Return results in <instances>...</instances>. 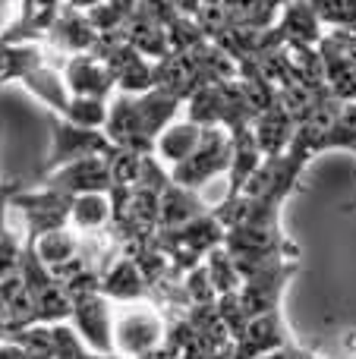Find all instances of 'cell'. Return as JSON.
Here are the masks:
<instances>
[{
    "instance_id": "4",
    "label": "cell",
    "mask_w": 356,
    "mask_h": 359,
    "mask_svg": "<svg viewBox=\"0 0 356 359\" xmlns=\"http://www.w3.org/2000/svg\"><path fill=\"white\" fill-rule=\"evenodd\" d=\"M73 293V312H69V328L76 331L82 344L92 353L114 356V299L101 293V287H79Z\"/></svg>"
},
{
    "instance_id": "7",
    "label": "cell",
    "mask_w": 356,
    "mask_h": 359,
    "mask_svg": "<svg viewBox=\"0 0 356 359\" xmlns=\"http://www.w3.org/2000/svg\"><path fill=\"white\" fill-rule=\"evenodd\" d=\"M63 82H67L73 98H98V101H111L117 95V82L114 73L95 50L88 54H73L63 57Z\"/></svg>"
},
{
    "instance_id": "19",
    "label": "cell",
    "mask_w": 356,
    "mask_h": 359,
    "mask_svg": "<svg viewBox=\"0 0 356 359\" xmlns=\"http://www.w3.org/2000/svg\"><path fill=\"white\" fill-rule=\"evenodd\" d=\"M353 151H356V149H353Z\"/></svg>"
},
{
    "instance_id": "2",
    "label": "cell",
    "mask_w": 356,
    "mask_h": 359,
    "mask_svg": "<svg viewBox=\"0 0 356 359\" xmlns=\"http://www.w3.org/2000/svg\"><path fill=\"white\" fill-rule=\"evenodd\" d=\"M114 356L117 359H151L170 341V328L155 299L114 303Z\"/></svg>"
},
{
    "instance_id": "3",
    "label": "cell",
    "mask_w": 356,
    "mask_h": 359,
    "mask_svg": "<svg viewBox=\"0 0 356 359\" xmlns=\"http://www.w3.org/2000/svg\"><path fill=\"white\" fill-rule=\"evenodd\" d=\"M233 164V133L224 126H208L202 145L180 164V168L170 170V180L183 189H205L214 180H224L231 174Z\"/></svg>"
},
{
    "instance_id": "1",
    "label": "cell",
    "mask_w": 356,
    "mask_h": 359,
    "mask_svg": "<svg viewBox=\"0 0 356 359\" xmlns=\"http://www.w3.org/2000/svg\"><path fill=\"white\" fill-rule=\"evenodd\" d=\"M183 107H186V101L170 95L167 88H151V92L142 95L117 92L107 101L104 136L117 149L136 151V155H151L158 136L180 117Z\"/></svg>"
},
{
    "instance_id": "15",
    "label": "cell",
    "mask_w": 356,
    "mask_h": 359,
    "mask_svg": "<svg viewBox=\"0 0 356 359\" xmlns=\"http://www.w3.org/2000/svg\"><path fill=\"white\" fill-rule=\"evenodd\" d=\"M0 359H32V350L16 334H10L0 341Z\"/></svg>"
},
{
    "instance_id": "10",
    "label": "cell",
    "mask_w": 356,
    "mask_h": 359,
    "mask_svg": "<svg viewBox=\"0 0 356 359\" xmlns=\"http://www.w3.org/2000/svg\"><path fill=\"white\" fill-rule=\"evenodd\" d=\"M205 130H208L205 123H196L193 117L180 114V117H177L174 123H170L167 130L158 136L155 151H151V155H155L167 170L180 168V164L186 161V158L202 145V139H205Z\"/></svg>"
},
{
    "instance_id": "14",
    "label": "cell",
    "mask_w": 356,
    "mask_h": 359,
    "mask_svg": "<svg viewBox=\"0 0 356 359\" xmlns=\"http://www.w3.org/2000/svg\"><path fill=\"white\" fill-rule=\"evenodd\" d=\"M16 192H19V183L0 186V240L10 233V221H6V215L13 211V198H16Z\"/></svg>"
},
{
    "instance_id": "18",
    "label": "cell",
    "mask_w": 356,
    "mask_h": 359,
    "mask_svg": "<svg viewBox=\"0 0 356 359\" xmlns=\"http://www.w3.org/2000/svg\"><path fill=\"white\" fill-rule=\"evenodd\" d=\"M0 186H4V180H0Z\"/></svg>"
},
{
    "instance_id": "12",
    "label": "cell",
    "mask_w": 356,
    "mask_h": 359,
    "mask_svg": "<svg viewBox=\"0 0 356 359\" xmlns=\"http://www.w3.org/2000/svg\"><path fill=\"white\" fill-rule=\"evenodd\" d=\"M325 29L356 32V0H309Z\"/></svg>"
},
{
    "instance_id": "11",
    "label": "cell",
    "mask_w": 356,
    "mask_h": 359,
    "mask_svg": "<svg viewBox=\"0 0 356 359\" xmlns=\"http://www.w3.org/2000/svg\"><path fill=\"white\" fill-rule=\"evenodd\" d=\"M69 227L82 236H98L114 227V196L111 192H82L69 198Z\"/></svg>"
},
{
    "instance_id": "13",
    "label": "cell",
    "mask_w": 356,
    "mask_h": 359,
    "mask_svg": "<svg viewBox=\"0 0 356 359\" xmlns=\"http://www.w3.org/2000/svg\"><path fill=\"white\" fill-rule=\"evenodd\" d=\"M19 13H22V0H0V41L16 29Z\"/></svg>"
},
{
    "instance_id": "17",
    "label": "cell",
    "mask_w": 356,
    "mask_h": 359,
    "mask_svg": "<svg viewBox=\"0 0 356 359\" xmlns=\"http://www.w3.org/2000/svg\"><path fill=\"white\" fill-rule=\"evenodd\" d=\"M347 208H350V211H356V202H353V205H347Z\"/></svg>"
},
{
    "instance_id": "6",
    "label": "cell",
    "mask_w": 356,
    "mask_h": 359,
    "mask_svg": "<svg viewBox=\"0 0 356 359\" xmlns=\"http://www.w3.org/2000/svg\"><path fill=\"white\" fill-rule=\"evenodd\" d=\"M44 189L63 192V196H82V192H114V170L107 155L79 158L73 164H63L41 177Z\"/></svg>"
},
{
    "instance_id": "16",
    "label": "cell",
    "mask_w": 356,
    "mask_h": 359,
    "mask_svg": "<svg viewBox=\"0 0 356 359\" xmlns=\"http://www.w3.org/2000/svg\"><path fill=\"white\" fill-rule=\"evenodd\" d=\"M73 10H82V13H88V10H95V6H101L104 0H67Z\"/></svg>"
},
{
    "instance_id": "8",
    "label": "cell",
    "mask_w": 356,
    "mask_h": 359,
    "mask_svg": "<svg viewBox=\"0 0 356 359\" xmlns=\"http://www.w3.org/2000/svg\"><path fill=\"white\" fill-rule=\"evenodd\" d=\"M101 293L114 303H136V299H151L155 290L136 255L120 252L101 274Z\"/></svg>"
},
{
    "instance_id": "5",
    "label": "cell",
    "mask_w": 356,
    "mask_h": 359,
    "mask_svg": "<svg viewBox=\"0 0 356 359\" xmlns=\"http://www.w3.org/2000/svg\"><path fill=\"white\" fill-rule=\"evenodd\" d=\"M114 151H117V145L104 136V130H88V126L69 123V120L50 114V151H48L44 174L63 168V164L79 161V158H92V155L111 158Z\"/></svg>"
},
{
    "instance_id": "9",
    "label": "cell",
    "mask_w": 356,
    "mask_h": 359,
    "mask_svg": "<svg viewBox=\"0 0 356 359\" xmlns=\"http://www.w3.org/2000/svg\"><path fill=\"white\" fill-rule=\"evenodd\" d=\"M16 82L25 88V92L35 95V98L41 101L50 114H57V117H67L69 107H73V95H69L67 82H63V69L54 67V63H48V54H44L38 63H32Z\"/></svg>"
}]
</instances>
